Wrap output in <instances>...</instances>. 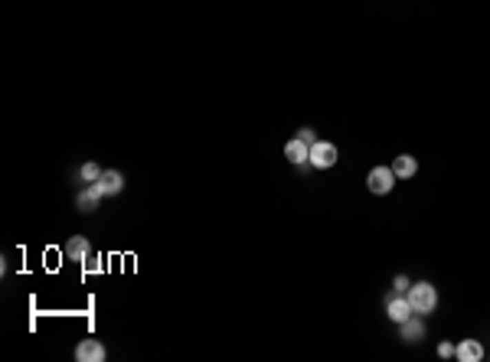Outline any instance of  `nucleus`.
<instances>
[{
  "label": "nucleus",
  "mask_w": 490,
  "mask_h": 362,
  "mask_svg": "<svg viewBox=\"0 0 490 362\" xmlns=\"http://www.w3.org/2000/svg\"><path fill=\"white\" fill-rule=\"evenodd\" d=\"M63 255H65V262H85L88 255H92V245H88L85 235H72L63 245Z\"/></svg>",
  "instance_id": "obj_5"
},
{
  "label": "nucleus",
  "mask_w": 490,
  "mask_h": 362,
  "mask_svg": "<svg viewBox=\"0 0 490 362\" xmlns=\"http://www.w3.org/2000/svg\"><path fill=\"white\" fill-rule=\"evenodd\" d=\"M294 138H298V140H304L307 147H311V144H317V134H314V127H301V131H298Z\"/></svg>",
  "instance_id": "obj_14"
},
{
  "label": "nucleus",
  "mask_w": 490,
  "mask_h": 362,
  "mask_svg": "<svg viewBox=\"0 0 490 362\" xmlns=\"http://www.w3.org/2000/svg\"><path fill=\"white\" fill-rule=\"evenodd\" d=\"M438 356L441 359H454V346L451 343H438Z\"/></svg>",
  "instance_id": "obj_16"
},
{
  "label": "nucleus",
  "mask_w": 490,
  "mask_h": 362,
  "mask_svg": "<svg viewBox=\"0 0 490 362\" xmlns=\"http://www.w3.org/2000/svg\"><path fill=\"white\" fill-rule=\"evenodd\" d=\"M101 200H105V189H101V183H88V187L76 196V202H79V209H82V213H92V209H95Z\"/></svg>",
  "instance_id": "obj_8"
},
{
  "label": "nucleus",
  "mask_w": 490,
  "mask_h": 362,
  "mask_svg": "<svg viewBox=\"0 0 490 362\" xmlns=\"http://www.w3.org/2000/svg\"><path fill=\"white\" fill-rule=\"evenodd\" d=\"M79 173H82V180H85V183H99L101 170H99V163H82V170H79Z\"/></svg>",
  "instance_id": "obj_13"
},
{
  "label": "nucleus",
  "mask_w": 490,
  "mask_h": 362,
  "mask_svg": "<svg viewBox=\"0 0 490 362\" xmlns=\"http://www.w3.org/2000/svg\"><path fill=\"white\" fill-rule=\"evenodd\" d=\"M366 187L373 196H389L392 189H396V173H392V167H373L369 176H366Z\"/></svg>",
  "instance_id": "obj_3"
},
{
  "label": "nucleus",
  "mask_w": 490,
  "mask_h": 362,
  "mask_svg": "<svg viewBox=\"0 0 490 362\" xmlns=\"http://www.w3.org/2000/svg\"><path fill=\"white\" fill-rule=\"evenodd\" d=\"M392 288H396V294H405V290L412 288V281L405 275H396V281H392Z\"/></svg>",
  "instance_id": "obj_15"
},
{
  "label": "nucleus",
  "mask_w": 490,
  "mask_h": 362,
  "mask_svg": "<svg viewBox=\"0 0 490 362\" xmlns=\"http://www.w3.org/2000/svg\"><path fill=\"white\" fill-rule=\"evenodd\" d=\"M399 333H402L405 343H418V339L425 337V323L409 317V320H402V323H399Z\"/></svg>",
  "instance_id": "obj_12"
},
{
  "label": "nucleus",
  "mask_w": 490,
  "mask_h": 362,
  "mask_svg": "<svg viewBox=\"0 0 490 362\" xmlns=\"http://www.w3.org/2000/svg\"><path fill=\"white\" fill-rule=\"evenodd\" d=\"M285 157H288L294 167H304L307 163V157H311V147L304 144V140H298V138H291L288 144H285Z\"/></svg>",
  "instance_id": "obj_10"
},
{
  "label": "nucleus",
  "mask_w": 490,
  "mask_h": 362,
  "mask_svg": "<svg viewBox=\"0 0 490 362\" xmlns=\"http://www.w3.org/2000/svg\"><path fill=\"white\" fill-rule=\"evenodd\" d=\"M412 304H409V297L405 294H396V297H389V304H386V317H389L392 323H402V320H409L412 317Z\"/></svg>",
  "instance_id": "obj_6"
},
{
  "label": "nucleus",
  "mask_w": 490,
  "mask_h": 362,
  "mask_svg": "<svg viewBox=\"0 0 490 362\" xmlns=\"http://www.w3.org/2000/svg\"><path fill=\"white\" fill-rule=\"evenodd\" d=\"M85 271H88V275H95V271H101V262H99V258H92V255H88V258H85Z\"/></svg>",
  "instance_id": "obj_17"
},
{
  "label": "nucleus",
  "mask_w": 490,
  "mask_h": 362,
  "mask_svg": "<svg viewBox=\"0 0 490 362\" xmlns=\"http://www.w3.org/2000/svg\"><path fill=\"white\" fill-rule=\"evenodd\" d=\"M108 350H105V343L101 339H82L76 346V359L79 362H105Z\"/></svg>",
  "instance_id": "obj_4"
},
{
  "label": "nucleus",
  "mask_w": 490,
  "mask_h": 362,
  "mask_svg": "<svg viewBox=\"0 0 490 362\" xmlns=\"http://www.w3.org/2000/svg\"><path fill=\"white\" fill-rule=\"evenodd\" d=\"M337 160H340L337 144H330V140H317V144H311V157H307V163H311L314 170H330Z\"/></svg>",
  "instance_id": "obj_2"
},
{
  "label": "nucleus",
  "mask_w": 490,
  "mask_h": 362,
  "mask_svg": "<svg viewBox=\"0 0 490 362\" xmlns=\"http://www.w3.org/2000/svg\"><path fill=\"white\" fill-rule=\"evenodd\" d=\"M484 356H487V352L480 346V339H461V343L454 346V359H461V362H480Z\"/></svg>",
  "instance_id": "obj_7"
},
{
  "label": "nucleus",
  "mask_w": 490,
  "mask_h": 362,
  "mask_svg": "<svg viewBox=\"0 0 490 362\" xmlns=\"http://www.w3.org/2000/svg\"><path fill=\"white\" fill-rule=\"evenodd\" d=\"M392 173H396V180H412L418 173V160H415L412 153H399L392 160Z\"/></svg>",
  "instance_id": "obj_9"
},
{
  "label": "nucleus",
  "mask_w": 490,
  "mask_h": 362,
  "mask_svg": "<svg viewBox=\"0 0 490 362\" xmlns=\"http://www.w3.org/2000/svg\"><path fill=\"white\" fill-rule=\"evenodd\" d=\"M99 183H101V189H105V196H118V193L125 189V176L118 173V170H101Z\"/></svg>",
  "instance_id": "obj_11"
},
{
  "label": "nucleus",
  "mask_w": 490,
  "mask_h": 362,
  "mask_svg": "<svg viewBox=\"0 0 490 362\" xmlns=\"http://www.w3.org/2000/svg\"><path fill=\"white\" fill-rule=\"evenodd\" d=\"M405 297H409V304H412V310L422 313V317L438 307V288H431L428 281H418V284H412V288L405 290Z\"/></svg>",
  "instance_id": "obj_1"
}]
</instances>
